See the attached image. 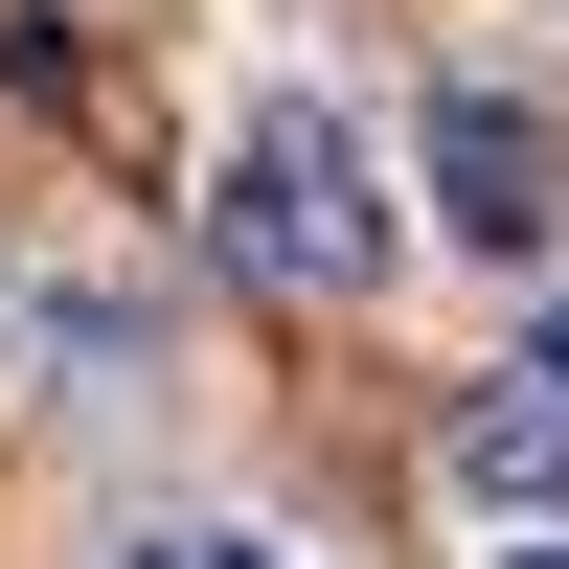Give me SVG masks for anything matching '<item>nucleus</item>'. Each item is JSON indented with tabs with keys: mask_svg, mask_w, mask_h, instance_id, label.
Segmentation results:
<instances>
[{
	"mask_svg": "<svg viewBox=\"0 0 569 569\" xmlns=\"http://www.w3.org/2000/svg\"><path fill=\"white\" fill-rule=\"evenodd\" d=\"M433 479L479 501V525H525V547H547V525H569V388H547V365H501V388L433 433Z\"/></svg>",
	"mask_w": 569,
	"mask_h": 569,
	"instance_id": "7ed1b4c3",
	"label": "nucleus"
},
{
	"mask_svg": "<svg viewBox=\"0 0 569 569\" xmlns=\"http://www.w3.org/2000/svg\"><path fill=\"white\" fill-rule=\"evenodd\" d=\"M114 569H273L251 525H160V547H114Z\"/></svg>",
	"mask_w": 569,
	"mask_h": 569,
	"instance_id": "20e7f679",
	"label": "nucleus"
},
{
	"mask_svg": "<svg viewBox=\"0 0 569 569\" xmlns=\"http://www.w3.org/2000/svg\"><path fill=\"white\" fill-rule=\"evenodd\" d=\"M547 388H569V297H547Z\"/></svg>",
	"mask_w": 569,
	"mask_h": 569,
	"instance_id": "39448f33",
	"label": "nucleus"
},
{
	"mask_svg": "<svg viewBox=\"0 0 569 569\" xmlns=\"http://www.w3.org/2000/svg\"><path fill=\"white\" fill-rule=\"evenodd\" d=\"M206 251L251 273V297H388V137L342 114V91H251L206 160Z\"/></svg>",
	"mask_w": 569,
	"mask_h": 569,
	"instance_id": "f257e3e1",
	"label": "nucleus"
},
{
	"mask_svg": "<svg viewBox=\"0 0 569 569\" xmlns=\"http://www.w3.org/2000/svg\"><path fill=\"white\" fill-rule=\"evenodd\" d=\"M410 160H433V228H456V251H501V273L569 251V137L525 114V91H433V137H410Z\"/></svg>",
	"mask_w": 569,
	"mask_h": 569,
	"instance_id": "f03ea898",
	"label": "nucleus"
},
{
	"mask_svg": "<svg viewBox=\"0 0 569 569\" xmlns=\"http://www.w3.org/2000/svg\"><path fill=\"white\" fill-rule=\"evenodd\" d=\"M501 569H569V525H547V547H501Z\"/></svg>",
	"mask_w": 569,
	"mask_h": 569,
	"instance_id": "423d86ee",
	"label": "nucleus"
}]
</instances>
